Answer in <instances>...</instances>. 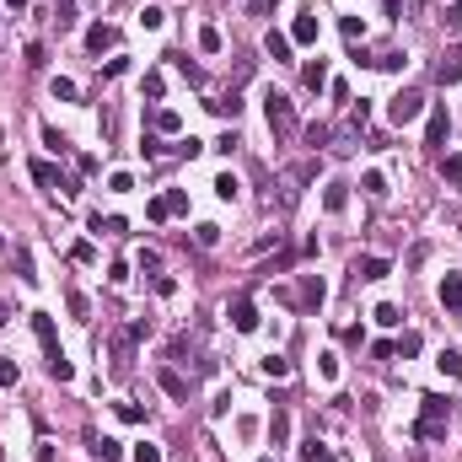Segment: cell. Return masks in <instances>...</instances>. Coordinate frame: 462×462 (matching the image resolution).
Here are the masks:
<instances>
[{"label":"cell","instance_id":"19","mask_svg":"<svg viewBox=\"0 0 462 462\" xmlns=\"http://www.w3.org/2000/svg\"><path fill=\"white\" fill-rule=\"evenodd\" d=\"M258 371L280 382V377H290V361H285V355H263V361H258Z\"/></svg>","mask_w":462,"mask_h":462},{"label":"cell","instance_id":"7","mask_svg":"<svg viewBox=\"0 0 462 462\" xmlns=\"http://www.w3.org/2000/svg\"><path fill=\"white\" fill-rule=\"evenodd\" d=\"M119 43V27H108V22H97V27H86V49L92 54H102V49H113Z\"/></svg>","mask_w":462,"mask_h":462},{"label":"cell","instance_id":"2","mask_svg":"<svg viewBox=\"0 0 462 462\" xmlns=\"http://www.w3.org/2000/svg\"><path fill=\"white\" fill-rule=\"evenodd\" d=\"M420 441H446V398L441 393H424L420 398V424H414Z\"/></svg>","mask_w":462,"mask_h":462},{"label":"cell","instance_id":"15","mask_svg":"<svg viewBox=\"0 0 462 462\" xmlns=\"http://www.w3.org/2000/svg\"><path fill=\"white\" fill-rule=\"evenodd\" d=\"M436 81H441V86H457L462 81V54H446V60L436 65Z\"/></svg>","mask_w":462,"mask_h":462},{"label":"cell","instance_id":"44","mask_svg":"<svg viewBox=\"0 0 462 462\" xmlns=\"http://www.w3.org/2000/svg\"><path fill=\"white\" fill-rule=\"evenodd\" d=\"M377 322H382V328H398L403 317H398V306H387V302H382V306H377Z\"/></svg>","mask_w":462,"mask_h":462},{"label":"cell","instance_id":"45","mask_svg":"<svg viewBox=\"0 0 462 462\" xmlns=\"http://www.w3.org/2000/svg\"><path fill=\"white\" fill-rule=\"evenodd\" d=\"M135 462H161V446H151V441H140V446H135Z\"/></svg>","mask_w":462,"mask_h":462},{"label":"cell","instance_id":"53","mask_svg":"<svg viewBox=\"0 0 462 462\" xmlns=\"http://www.w3.org/2000/svg\"><path fill=\"white\" fill-rule=\"evenodd\" d=\"M6 322H11V306H6V302H0V328H6Z\"/></svg>","mask_w":462,"mask_h":462},{"label":"cell","instance_id":"16","mask_svg":"<svg viewBox=\"0 0 462 462\" xmlns=\"http://www.w3.org/2000/svg\"><path fill=\"white\" fill-rule=\"evenodd\" d=\"M263 54H269L274 65H285L290 60V38H285V33H269V38H263Z\"/></svg>","mask_w":462,"mask_h":462},{"label":"cell","instance_id":"26","mask_svg":"<svg viewBox=\"0 0 462 462\" xmlns=\"http://www.w3.org/2000/svg\"><path fill=\"white\" fill-rule=\"evenodd\" d=\"M92 231H102V237H124V221H119V215H92Z\"/></svg>","mask_w":462,"mask_h":462},{"label":"cell","instance_id":"48","mask_svg":"<svg viewBox=\"0 0 462 462\" xmlns=\"http://www.w3.org/2000/svg\"><path fill=\"white\" fill-rule=\"evenodd\" d=\"M76 263H97V247L92 242H76Z\"/></svg>","mask_w":462,"mask_h":462},{"label":"cell","instance_id":"11","mask_svg":"<svg viewBox=\"0 0 462 462\" xmlns=\"http://www.w3.org/2000/svg\"><path fill=\"white\" fill-rule=\"evenodd\" d=\"M344 204H349V183H328V188H322V210H328V215H339Z\"/></svg>","mask_w":462,"mask_h":462},{"label":"cell","instance_id":"38","mask_svg":"<svg viewBox=\"0 0 462 462\" xmlns=\"http://www.w3.org/2000/svg\"><path fill=\"white\" fill-rule=\"evenodd\" d=\"M199 49H204V54H221V33H215V27H204V33H199Z\"/></svg>","mask_w":462,"mask_h":462},{"label":"cell","instance_id":"51","mask_svg":"<svg viewBox=\"0 0 462 462\" xmlns=\"http://www.w3.org/2000/svg\"><path fill=\"white\" fill-rule=\"evenodd\" d=\"M38 462H54V441H38Z\"/></svg>","mask_w":462,"mask_h":462},{"label":"cell","instance_id":"31","mask_svg":"<svg viewBox=\"0 0 462 462\" xmlns=\"http://www.w3.org/2000/svg\"><path fill=\"white\" fill-rule=\"evenodd\" d=\"M49 65V49L43 43H27V70H43Z\"/></svg>","mask_w":462,"mask_h":462},{"label":"cell","instance_id":"30","mask_svg":"<svg viewBox=\"0 0 462 462\" xmlns=\"http://www.w3.org/2000/svg\"><path fill=\"white\" fill-rule=\"evenodd\" d=\"M441 178L446 183H462V156H441Z\"/></svg>","mask_w":462,"mask_h":462},{"label":"cell","instance_id":"57","mask_svg":"<svg viewBox=\"0 0 462 462\" xmlns=\"http://www.w3.org/2000/svg\"><path fill=\"white\" fill-rule=\"evenodd\" d=\"M258 462H274V457H258Z\"/></svg>","mask_w":462,"mask_h":462},{"label":"cell","instance_id":"42","mask_svg":"<svg viewBox=\"0 0 462 462\" xmlns=\"http://www.w3.org/2000/svg\"><path fill=\"white\" fill-rule=\"evenodd\" d=\"M215 194H221V199H237V178H231V172H221V178H215Z\"/></svg>","mask_w":462,"mask_h":462},{"label":"cell","instance_id":"28","mask_svg":"<svg viewBox=\"0 0 462 462\" xmlns=\"http://www.w3.org/2000/svg\"><path fill=\"white\" fill-rule=\"evenodd\" d=\"M361 188L371 194V199H382V194H387V178H382V172H365V178H361Z\"/></svg>","mask_w":462,"mask_h":462},{"label":"cell","instance_id":"29","mask_svg":"<svg viewBox=\"0 0 462 462\" xmlns=\"http://www.w3.org/2000/svg\"><path fill=\"white\" fill-rule=\"evenodd\" d=\"M161 22H167V11H161V6H145V11H140V27H145V33H156Z\"/></svg>","mask_w":462,"mask_h":462},{"label":"cell","instance_id":"9","mask_svg":"<svg viewBox=\"0 0 462 462\" xmlns=\"http://www.w3.org/2000/svg\"><path fill=\"white\" fill-rule=\"evenodd\" d=\"M387 274H393V263H387V258H377V253L355 263V280H387Z\"/></svg>","mask_w":462,"mask_h":462},{"label":"cell","instance_id":"40","mask_svg":"<svg viewBox=\"0 0 462 462\" xmlns=\"http://www.w3.org/2000/svg\"><path fill=\"white\" fill-rule=\"evenodd\" d=\"M306 145H312V151L328 145V124H306Z\"/></svg>","mask_w":462,"mask_h":462},{"label":"cell","instance_id":"23","mask_svg":"<svg viewBox=\"0 0 462 462\" xmlns=\"http://www.w3.org/2000/svg\"><path fill=\"white\" fill-rule=\"evenodd\" d=\"M22 382V365H17V355H0V387H17Z\"/></svg>","mask_w":462,"mask_h":462},{"label":"cell","instance_id":"6","mask_svg":"<svg viewBox=\"0 0 462 462\" xmlns=\"http://www.w3.org/2000/svg\"><path fill=\"white\" fill-rule=\"evenodd\" d=\"M231 328H237V333H253V328H258V306L247 302V296L231 302Z\"/></svg>","mask_w":462,"mask_h":462},{"label":"cell","instance_id":"22","mask_svg":"<svg viewBox=\"0 0 462 462\" xmlns=\"http://www.w3.org/2000/svg\"><path fill=\"white\" fill-rule=\"evenodd\" d=\"M43 145H49L54 156H70V140H65V135L54 129V124H43Z\"/></svg>","mask_w":462,"mask_h":462},{"label":"cell","instance_id":"3","mask_svg":"<svg viewBox=\"0 0 462 462\" xmlns=\"http://www.w3.org/2000/svg\"><path fill=\"white\" fill-rule=\"evenodd\" d=\"M263 119L274 129V140H290V135H296V108H290L285 92H269V97H263Z\"/></svg>","mask_w":462,"mask_h":462},{"label":"cell","instance_id":"56","mask_svg":"<svg viewBox=\"0 0 462 462\" xmlns=\"http://www.w3.org/2000/svg\"><path fill=\"white\" fill-rule=\"evenodd\" d=\"M457 414H462V398H457Z\"/></svg>","mask_w":462,"mask_h":462},{"label":"cell","instance_id":"50","mask_svg":"<svg viewBox=\"0 0 462 462\" xmlns=\"http://www.w3.org/2000/svg\"><path fill=\"white\" fill-rule=\"evenodd\" d=\"M371 65H377V70H398V65H403V54L393 49V54H382V60H371Z\"/></svg>","mask_w":462,"mask_h":462},{"label":"cell","instance_id":"37","mask_svg":"<svg viewBox=\"0 0 462 462\" xmlns=\"http://www.w3.org/2000/svg\"><path fill=\"white\" fill-rule=\"evenodd\" d=\"M446 33H462V0H452V6H446Z\"/></svg>","mask_w":462,"mask_h":462},{"label":"cell","instance_id":"24","mask_svg":"<svg viewBox=\"0 0 462 462\" xmlns=\"http://www.w3.org/2000/svg\"><path fill=\"white\" fill-rule=\"evenodd\" d=\"M156 129H161V135H178V129H183V113H178V108H161V113H156Z\"/></svg>","mask_w":462,"mask_h":462},{"label":"cell","instance_id":"8","mask_svg":"<svg viewBox=\"0 0 462 462\" xmlns=\"http://www.w3.org/2000/svg\"><path fill=\"white\" fill-rule=\"evenodd\" d=\"M86 446H92V457H102V462H119L124 457V446L113 441V436H92V430H86Z\"/></svg>","mask_w":462,"mask_h":462},{"label":"cell","instance_id":"46","mask_svg":"<svg viewBox=\"0 0 462 462\" xmlns=\"http://www.w3.org/2000/svg\"><path fill=\"white\" fill-rule=\"evenodd\" d=\"M339 27H344V38H349V43H355V38H361V33H365V22H361V17H344Z\"/></svg>","mask_w":462,"mask_h":462},{"label":"cell","instance_id":"55","mask_svg":"<svg viewBox=\"0 0 462 462\" xmlns=\"http://www.w3.org/2000/svg\"><path fill=\"white\" fill-rule=\"evenodd\" d=\"M0 253H6V237H0Z\"/></svg>","mask_w":462,"mask_h":462},{"label":"cell","instance_id":"32","mask_svg":"<svg viewBox=\"0 0 462 462\" xmlns=\"http://www.w3.org/2000/svg\"><path fill=\"white\" fill-rule=\"evenodd\" d=\"M17 274H22V280H27V285L38 280V274H33V253H27V247H17Z\"/></svg>","mask_w":462,"mask_h":462},{"label":"cell","instance_id":"18","mask_svg":"<svg viewBox=\"0 0 462 462\" xmlns=\"http://www.w3.org/2000/svg\"><path fill=\"white\" fill-rule=\"evenodd\" d=\"M161 204H167V221H172V215H188V188H167Z\"/></svg>","mask_w":462,"mask_h":462},{"label":"cell","instance_id":"35","mask_svg":"<svg viewBox=\"0 0 462 462\" xmlns=\"http://www.w3.org/2000/svg\"><path fill=\"white\" fill-rule=\"evenodd\" d=\"M119 420L124 424H145V409L140 403H119Z\"/></svg>","mask_w":462,"mask_h":462},{"label":"cell","instance_id":"33","mask_svg":"<svg viewBox=\"0 0 462 462\" xmlns=\"http://www.w3.org/2000/svg\"><path fill=\"white\" fill-rule=\"evenodd\" d=\"M194 242H199V247H215V242H221V226H210V221H204L199 231H194Z\"/></svg>","mask_w":462,"mask_h":462},{"label":"cell","instance_id":"20","mask_svg":"<svg viewBox=\"0 0 462 462\" xmlns=\"http://www.w3.org/2000/svg\"><path fill=\"white\" fill-rule=\"evenodd\" d=\"M302 76H306V86H312V92H322V86H328V65H322V60H306Z\"/></svg>","mask_w":462,"mask_h":462},{"label":"cell","instance_id":"49","mask_svg":"<svg viewBox=\"0 0 462 462\" xmlns=\"http://www.w3.org/2000/svg\"><path fill=\"white\" fill-rule=\"evenodd\" d=\"M178 76H188L194 86H199V81H204V70H199V65H188V60H178Z\"/></svg>","mask_w":462,"mask_h":462},{"label":"cell","instance_id":"36","mask_svg":"<svg viewBox=\"0 0 462 462\" xmlns=\"http://www.w3.org/2000/svg\"><path fill=\"white\" fill-rule=\"evenodd\" d=\"M54 97H60V102H76V81H70V76H54Z\"/></svg>","mask_w":462,"mask_h":462},{"label":"cell","instance_id":"17","mask_svg":"<svg viewBox=\"0 0 462 462\" xmlns=\"http://www.w3.org/2000/svg\"><path fill=\"white\" fill-rule=\"evenodd\" d=\"M269 441H274V446L290 441V414H285V409H274V414H269Z\"/></svg>","mask_w":462,"mask_h":462},{"label":"cell","instance_id":"47","mask_svg":"<svg viewBox=\"0 0 462 462\" xmlns=\"http://www.w3.org/2000/svg\"><path fill=\"white\" fill-rule=\"evenodd\" d=\"M108 188H113V194H129V188H135V178H129V172H113V178H108Z\"/></svg>","mask_w":462,"mask_h":462},{"label":"cell","instance_id":"12","mask_svg":"<svg viewBox=\"0 0 462 462\" xmlns=\"http://www.w3.org/2000/svg\"><path fill=\"white\" fill-rule=\"evenodd\" d=\"M156 382H161V393H167V398H188V382H183L172 365H161V371H156Z\"/></svg>","mask_w":462,"mask_h":462},{"label":"cell","instance_id":"21","mask_svg":"<svg viewBox=\"0 0 462 462\" xmlns=\"http://www.w3.org/2000/svg\"><path fill=\"white\" fill-rule=\"evenodd\" d=\"M436 371H441V377H462V355L457 349H441V355H436Z\"/></svg>","mask_w":462,"mask_h":462},{"label":"cell","instance_id":"27","mask_svg":"<svg viewBox=\"0 0 462 462\" xmlns=\"http://www.w3.org/2000/svg\"><path fill=\"white\" fill-rule=\"evenodd\" d=\"M33 178H38L43 188H54V183H60V172H54V161H33Z\"/></svg>","mask_w":462,"mask_h":462},{"label":"cell","instance_id":"25","mask_svg":"<svg viewBox=\"0 0 462 462\" xmlns=\"http://www.w3.org/2000/svg\"><path fill=\"white\" fill-rule=\"evenodd\" d=\"M393 349H398L403 361H409V355H420V349H424V339L414 333V328H409V333H398V344H393Z\"/></svg>","mask_w":462,"mask_h":462},{"label":"cell","instance_id":"1","mask_svg":"<svg viewBox=\"0 0 462 462\" xmlns=\"http://www.w3.org/2000/svg\"><path fill=\"white\" fill-rule=\"evenodd\" d=\"M33 333H38V344H43L49 377H54V382H70V377H76V365L65 361V349H60V333H54V317H49V312H33Z\"/></svg>","mask_w":462,"mask_h":462},{"label":"cell","instance_id":"43","mask_svg":"<svg viewBox=\"0 0 462 462\" xmlns=\"http://www.w3.org/2000/svg\"><path fill=\"white\" fill-rule=\"evenodd\" d=\"M161 86H167V81H161V76H156V70H151V76H145V81H140V92H145V97H151V102H156V97H161Z\"/></svg>","mask_w":462,"mask_h":462},{"label":"cell","instance_id":"34","mask_svg":"<svg viewBox=\"0 0 462 462\" xmlns=\"http://www.w3.org/2000/svg\"><path fill=\"white\" fill-rule=\"evenodd\" d=\"M65 302H70V312H76V317H81V322L92 317V302H86V296H81V290H70V296H65Z\"/></svg>","mask_w":462,"mask_h":462},{"label":"cell","instance_id":"41","mask_svg":"<svg viewBox=\"0 0 462 462\" xmlns=\"http://www.w3.org/2000/svg\"><path fill=\"white\" fill-rule=\"evenodd\" d=\"M54 22H60V27H76V0H60V11H54Z\"/></svg>","mask_w":462,"mask_h":462},{"label":"cell","instance_id":"52","mask_svg":"<svg viewBox=\"0 0 462 462\" xmlns=\"http://www.w3.org/2000/svg\"><path fill=\"white\" fill-rule=\"evenodd\" d=\"M312 462H339V457H333V452H328V446H322V452H317V457H312Z\"/></svg>","mask_w":462,"mask_h":462},{"label":"cell","instance_id":"14","mask_svg":"<svg viewBox=\"0 0 462 462\" xmlns=\"http://www.w3.org/2000/svg\"><path fill=\"white\" fill-rule=\"evenodd\" d=\"M296 302H302V306H317V302H322V280H317V274H302V285H296Z\"/></svg>","mask_w":462,"mask_h":462},{"label":"cell","instance_id":"13","mask_svg":"<svg viewBox=\"0 0 462 462\" xmlns=\"http://www.w3.org/2000/svg\"><path fill=\"white\" fill-rule=\"evenodd\" d=\"M441 306L446 312H462V274H446L441 280Z\"/></svg>","mask_w":462,"mask_h":462},{"label":"cell","instance_id":"5","mask_svg":"<svg viewBox=\"0 0 462 462\" xmlns=\"http://www.w3.org/2000/svg\"><path fill=\"white\" fill-rule=\"evenodd\" d=\"M446 129H452V113H446V108H430V124H424V145H430V151H441V145H446Z\"/></svg>","mask_w":462,"mask_h":462},{"label":"cell","instance_id":"54","mask_svg":"<svg viewBox=\"0 0 462 462\" xmlns=\"http://www.w3.org/2000/svg\"><path fill=\"white\" fill-rule=\"evenodd\" d=\"M6 6H11V11H22V6H27V0H6Z\"/></svg>","mask_w":462,"mask_h":462},{"label":"cell","instance_id":"39","mask_svg":"<svg viewBox=\"0 0 462 462\" xmlns=\"http://www.w3.org/2000/svg\"><path fill=\"white\" fill-rule=\"evenodd\" d=\"M365 119H371V108H365V102H355V108H349V129L361 135V129H365Z\"/></svg>","mask_w":462,"mask_h":462},{"label":"cell","instance_id":"4","mask_svg":"<svg viewBox=\"0 0 462 462\" xmlns=\"http://www.w3.org/2000/svg\"><path fill=\"white\" fill-rule=\"evenodd\" d=\"M420 113H424V97H420V92H398V97L387 102V124H398V129H403V124H414Z\"/></svg>","mask_w":462,"mask_h":462},{"label":"cell","instance_id":"10","mask_svg":"<svg viewBox=\"0 0 462 462\" xmlns=\"http://www.w3.org/2000/svg\"><path fill=\"white\" fill-rule=\"evenodd\" d=\"M290 43H317V11H302L290 27Z\"/></svg>","mask_w":462,"mask_h":462}]
</instances>
